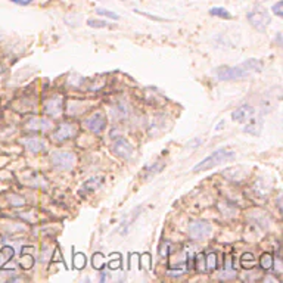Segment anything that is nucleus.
I'll use <instances>...</instances> for the list:
<instances>
[{
    "label": "nucleus",
    "mask_w": 283,
    "mask_h": 283,
    "mask_svg": "<svg viewBox=\"0 0 283 283\" xmlns=\"http://www.w3.org/2000/svg\"><path fill=\"white\" fill-rule=\"evenodd\" d=\"M261 69H263V64L258 59H248L236 66H220L217 68L216 74L221 81H229V80L246 78L254 73H260Z\"/></svg>",
    "instance_id": "obj_1"
},
{
    "label": "nucleus",
    "mask_w": 283,
    "mask_h": 283,
    "mask_svg": "<svg viewBox=\"0 0 283 283\" xmlns=\"http://www.w3.org/2000/svg\"><path fill=\"white\" fill-rule=\"evenodd\" d=\"M234 152L232 151H227V149H219L216 152L206 156L205 159H202L198 166L193 167V171L195 173H199V171H206L209 168L217 167V166H221V164H226V162H230L232 159H234Z\"/></svg>",
    "instance_id": "obj_2"
},
{
    "label": "nucleus",
    "mask_w": 283,
    "mask_h": 283,
    "mask_svg": "<svg viewBox=\"0 0 283 283\" xmlns=\"http://www.w3.org/2000/svg\"><path fill=\"white\" fill-rule=\"evenodd\" d=\"M248 21L251 22V26L257 28L258 31H266V28L270 24V13L267 12L263 6H254L249 12H248Z\"/></svg>",
    "instance_id": "obj_3"
},
{
    "label": "nucleus",
    "mask_w": 283,
    "mask_h": 283,
    "mask_svg": "<svg viewBox=\"0 0 283 283\" xmlns=\"http://www.w3.org/2000/svg\"><path fill=\"white\" fill-rule=\"evenodd\" d=\"M51 161L58 170L66 171L76 166V155L71 152H55L52 154Z\"/></svg>",
    "instance_id": "obj_4"
},
{
    "label": "nucleus",
    "mask_w": 283,
    "mask_h": 283,
    "mask_svg": "<svg viewBox=\"0 0 283 283\" xmlns=\"http://www.w3.org/2000/svg\"><path fill=\"white\" fill-rule=\"evenodd\" d=\"M189 236L195 239V241H199V239H204L206 238L209 233L213 232V227L208 221H204V220H196V221H192L189 224Z\"/></svg>",
    "instance_id": "obj_5"
},
{
    "label": "nucleus",
    "mask_w": 283,
    "mask_h": 283,
    "mask_svg": "<svg viewBox=\"0 0 283 283\" xmlns=\"http://www.w3.org/2000/svg\"><path fill=\"white\" fill-rule=\"evenodd\" d=\"M111 149H112V152H114L116 156H120V158H123V159H130V158H133V155H134L133 146H131L126 139H123V137H118V139H115V140L112 142V148H111Z\"/></svg>",
    "instance_id": "obj_6"
},
{
    "label": "nucleus",
    "mask_w": 283,
    "mask_h": 283,
    "mask_svg": "<svg viewBox=\"0 0 283 283\" xmlns=\"http://www.w3.org/2000/svg\"><path fill=\"white\" fill-rule=\"evenodd\" d=\"M76 133H77L76 126H73V124H69V123H62V124H59V126H58V129L55 130V133H53V139H55L56 142H64L66 140V139L74 137V136H76Z\"/></svg>",
    "instance_id": "obj_7"
},
{
    "label": "nucleus",
    "mask_w": 283,
    "mask_h": 283,
    "mask_svg": "<svg viewBox=\"0 0 283 283\" xmlns=\"http://www.w3.org/2000/svg\"><path fill=\"white\" fill-rule=\"evenodd\" d=\"M64 111V98L55 96L48 99L44 103V112L51 116H59Z\"/></svg>",
    "instance_id": "obj_8"
},
{
    "label": "nucleus",
    "mask_w": 283,
    "mask_h": 283,
    "mask_svg": "<svg viewBox=\"0 0 283 283\" xmlns=\"http://www.w3.org/2000/svg\"><path fill=\"white\" fill-rule=\"evenodd\" d=\"M86 126L93 133H101L106 126V118L102 112H95L93 115L86 120Z\"/></svg>",
    "instance_id": "obj_9"
},
{
    "label": "nucleus",
    "mask_w": 283,
    "mask_h": 283,
    "mask_svg": "<svg viewBox=\"0 0 283 283\" xmlns=\"http://www.w3.org/2000/svg\"><path fill=\"white\" fill-rule=\"evenodd\" d=\"M252 115H254V108L251 105H242L232 112L233 121L236 123H246L248 120H251Z\"/></svg>",
    "instance_id": "obj_10"
},
{
    "label": "nucleus",
    "mask_w": 283,
    "mask_h": 283,
    "mask_svg": "<svg viewBox=\"0 0 283 283\" xmlns=\"http://www.w3.org/2000/svg\"><path fill=\"white\" fill-rule=\"evenodd\" d=\"M26 127L30 130V131H46V130H51L53 126H52L51 121H48V120H44V118L33 116V118L28 120Z\"/></svg>",
    "instance_id": "obj_11"
},
{
    "label": "nucleus",
    "mask_w": 283,
    "mask_h": 283,
    "mask_svg": "<svg viewBox=\"0 0 283 283\" xmlns=\"http://www.w3.org/2000/svg\"><path fill=\"white\" fill-rule=\"evenodd\" d=\"M24 146H26L27 151L33 152V154H39L41 151H44V142L39 139V137H26L24 139Z\"/></svg>",
    "instance_id": "obj_12"
},
{
    "label": "nucleus",
    "mask_w": 283,
    "mask_h": 283,
    "mask_svg": "<svg viewBox=\"0 0 283 283\" xmlns=\"http://www.w3.org/2000/svg\"><path fill=\"white\" fill-rule=\"evenodd\" d=\"M103 183L102 177H91L87 181H84L83 183V186H81V193H87L91 192V191H96V189H99L101 187V184Z\"/></svg>",
    "instance_id": "obj_13"
},
{
    "label": "nucleus",
    "mask_w": 283,
    "mask_h": 283,
    "mask_svg": "<svg viewBox=\"0 0 283 283\" xmlns=\"http://www.w3.org/2000/svg\"><path fill=\"white\" fill-rule=\"evenodd\" d=\"M164 167H166L164 161H156L155 164H151V166H148V167L145 168L143 177H145V179H149V177H152L155 174H158L159 171H162V168Z\"/></svg>",
    "instance_id": "obj_14"
},
{
    "label": "nucleus",
    "mask_w": 283,
    "mask_h": 283,
    "mask_svg": "<svg viewBox=\"0 0 283 283\" xmlns=\"http://www.w3.org/2000/svg\"><path fill=\"white\" fill-rule=\"evenodd\" d=\"M273 264H274V258L270 252H264L260 257V267L263 270H270V269H273Z\"/></svg>",
    "instance_id": "obj_15"
},
{
    "label": "nucleus",
    "mask_w": 283,
    "mask_h": 283,
    "mask_svg": "<svg viewBox=\"0 0 283 283\" xmlns=\"http://www.w3.org/2000/svg\"><path fill=\"white\" fill-rule=\"evenodd\" d=\"M217 254L216 252H209L208 255H205V267H206V273L208 271H213L217 269Z\"/></svg>",
    "instance_id": "obj_16"
},
{
    "label": "nucleus",
    "mask_w": 283,
    "mask_h": 283,
    "mask_svg": "<svg viewBox=\"0 0 283 283\" xmlns=\"http://www.w3.org/2000/svg\"><path fill=\"white\" fill-rule=\"evenodd\" d=\"M257 264V261H255V257L251 254V252H248V254H244L242 258H241V266L244 267V269H252L254 266Z\"/></svg>",
    "instance_id": "obj_17"
},
{
    "label": "nucleus",
    "mask_w": 283,
    "mask_h": 283,
    "mask_svg": "<svg viewBox=\"0 0 283 283\" xmlns=\"http://www.w3.org/2000/svg\"><path fill=\"white\" fill-rule=\"evenodd\" d=\"M0 252L3 254V260H2V263H0V267L3 269V267H5V263L11 261V260L13 258V254H15V251H13L12 246H3V248L0 249Z\"/></svg>",
    "instance_id": "obj_18"
},
{
    "label": "nucleus",
    "mask_w": 283,
    "mask_h": 283,
    "mask_svg": "<svg viewBox=\"0 0 283 283\" xmlns=\"http://www.w3.org/2000/svg\"><path fill=\"white\" fill-rule=\"evenodd\" d=\"M209 13L213 15V16H217V18H223V19H230L232 18V15L230 12L227 11V9H224V8H211L209 9Z\"/></svg>",
    "instance_id": "obj_19"
},
{
    "label": "nucleus",
    "mask_w": 283,
    "mask_h": 283,
    "mask_svg": "<svg viewBox=\"0 0 283 283\" xmlns=\"http://www.w3.org/2000/svg\"><path fill=\"white\" fill-rule=\"evenodd\" d=\"M91 264L96 270H102L103 266H105V257H103L101 252H96L93 254V258H91Z\"/></svg>",
    "instance_id": "obj_20"
},
{
    "label": "nucleus",
    "mask_w": 283,
    "mask_h": 283,
    "mask_svg": "<svg viewBox=\"0 0 283 283\" xmlns=\"http://www.w3.org/2000/svg\"><path fill=\"white\" fill-rule=\"evenodd\" d=\"M195 269L199 273H206L205 267V255L204 254H198L195 258Z\"/></svg>",
    "instance_id": "obj_21"
},
{
    "label": "nucleus",
    "mask_w": 283,
    "mask_h": 283,
    "mask_svg": "<svg viewBox=\"0 0 283 283\" xmlns=\"http://www.w3.org/2000/svg\"><path fill=\"white\" fill-rule=\"evenodd\" d=\"M73 264L77 270H83L86 267V255L81 254V252H77L74 255V260H73Z\"/></svg>",
    "instance_id": "obj_22"
},
{
    "label": "nucleus",
    "mask_w": 283,
    "mask_h": 283,
    "mask_svg": "<svg viewBox=\"0 0 283 283\" xmlns=\"http://www.w3.org/2000/svg\"><path fill=\"white\" fill-rule=\"evenodd\" d=\"M33 264H34V257L24 254V255H22V260H21V267H22L24 270H28V269L33 267Z\"/></svg>",
    "instance_id": "obj_23"
},
{
    "label": "nucleus",
    "mask_w": 283,
    "mask_h": 283,
    "mask_svg": "<svg viewBox=\"0 0 283 283\" xmlns=\"http://www.w3.org/2000/svg\"><path fill=\"white\" fill-rule=\"evenodd\" d=\"M95 12L98 13V15H102V16H106V18H111V19H120V16L116 15V13H114L112 11H108V9H96Z\"/></svg>",
    "instance_id": "obj_24"
},
{
    "label": "nucleus",
    "mask_w": 283,
    "mask_h": 283,
    "mask_svg": "<svg viewBox=\"0 0 283 283\" xmlns=\"http://www.w3.org/2000/svg\"><path fill=\"white\" fill-rule=\"evenodd\" d=\"M9 202H11L13 206H22L26 204V199H24L22 196H18V195H11V196H9Z\"/></svg>",
    "instance_id": "obj_25"
},
{
    "label": "nucleus",
    "mask_w": 283,
    "mask_h": 283,
    "mask_svg": "<svg viewBox=\"0 0 283 283\" xmlns=\"http://www.w3.org/2000/svg\"><path fill=\"white\" fill-rule=\"evenodd\" d=\"M87 26L91 28H105V27H108V22L99 21V19H87Z\"/></svg>",
    "instance_id": "obj_26"
},
{
    "label": "nucleus",
    "mask_w": 283,
    "mask_h": 283,
    "mask_svg": "<svg viewBox=\"0 0 283 283\" xmlns=\"http://www.w3.org/2000/svg\"><path fill=\"white\" fill-rule=\"evenodd\" d=\"M282 0H279L277 3H274L273 6H271V11L273 13L276 15V16H283V11H282Z\"/></svg>",
    "instance_id": "obj_27"
},
{
    "label": "nucleus",
    "mask_w": 283,
    "mask_h": 283,
    "mask_svg": "<svg viewBox=\"0 0 283 283\" xmlns=\"http://www.w3.org/2000/svg\"><path fill=\"white\" fill-rule=\"evenodd\" d=\"M170 248H171V244H170V242H162L161 248H159V255H161V257H168Z\"/></svg>",
    "instance_id": "obj_28"
},
{
    "label": "nucleus",
    "mask_w": 283,
    "mask_h": 283,
    "mask_svg": "<svg viewBox=\"0 0 283 283\" xmlns=\"http://www.w3.org/2000/svg\"><path fill=\"white\" fill-rule=\"evenodd\" d=\"M226 271H227V273H224L221 277L227 279V277H233V276H236L234 273H230V271H232V261H230V258H227V261H226Z\"/></svg>",
    "instance_id": "obj_29"
},
{
    "label": "nucleus",
    "mask_w": 283,
    "mask_h": 283,
    "mask_svg": "<svg viewBox=\"0 0 283 283\" xmlns=\"http://www.w3.org/2000/svg\"><path fill=\"white\" fill-rule=\"evenodd\" d=\"M220 208H226V211H230V216H234L236 214V208L232 205H229L227 202H224V204H220ZM223 216H229V213H223Z\"/></svg>",
    "instance_id": "obj_30"
},
{
    "label": "nucleus",
    "mask_w": 283,
    "mask_h": 283,
    "mask_svg": "<svg viewBox=\"0 0 283 283\" xmlns=\"http://www.w3.org/2000/svg\"><path fill=\"white\" fill-rule=\"evenodd\" d=\"M142 258H143V261H145V264H146V269L151 270V255H149V254H143Z\"/></svg>",
    "instance_id": "obj_31"
},
{
    "label": "nucleus",
    "mask_w": 283,
    "mask_h": 283,
    "mask_svg": "<svg viewBox=\"0 0 283 283\" xmlns=\"http://www.w3.org/2000/svg\"><path fill=\"white\" fill-rule=\"evenodd\" d=\"M11 2L19 6H28L30 3H33V0H11Z\"/></svg>",
    "instance_id": "obj_32"
},
{
    "label": "nucleus",
    "mask_w": 283,
    "mask_h": 283,
    "mask_svg": "<svg viewBox=\"0 0 283 283\" xmlns=\"http://www.w3.org/2000/svg\"><path fill=\"white\" fill-rule=\"evenodd\" d=\"M121 267V260H120V257H118V260L116 261H112V263H109V269H120Z\"/></svg>",
    "instance_id": "obj_33"
},
{
    "label": "nucleus",
    "mask_w": 283,
    "mask_h": 283,
    "mask_svg": "<svg viewBox=\"0 0 283 283\" xmlns=\"http://www.w3.org/2000/svg\"><path fill=\"white\" fill-rule=\"evenodd\" d=\"M52 260H53V261H62V255H61L59 249H55V255H53Z\"/></svg>",
    "instance_id": "obj_34"
},
{
    "label": "nucleus",
    "mask_w": 283,
    "mask_h": 283,
    "mask_svg": "<svg viewBox=\"0 0 283 283\" xmlns=\"http://www.w3.org/2000/svg\"><path fill=\"white\" fill-rule=\"evenodd\" d=\"M2 71H3V68H2V66H0V73H2Z\"/></svg>",
    "instance_id": "obj_35"
}]
</instances>
